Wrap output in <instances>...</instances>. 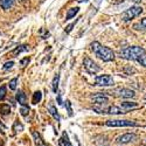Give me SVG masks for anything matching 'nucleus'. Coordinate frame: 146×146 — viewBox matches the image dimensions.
Segmentation results:
<instances>
[{"mask_svg": "<svg viewBox=\"0 0 146 146\" xmlns=\"http://www.w3.org/2000/svg\"><path fill=\"white\" fill-rule=\"evenodd\" d=\"M91 49H92L94 54L98 58L103 60L104 62H109V61L115 60V53L110 49V48L102 46L100 42H97V41L91 43Z\"/></svg>", "mask_w": 146, "mask_h": 146, "instance_id": "nucleus-1", "label": "nucleus"}, {"mask_svg": "<svg viewBox=\"0 0 146 146\" xmlns=\"http://www.w3.org/2000/svg\"><path fill=\"white\" fill-rule=\"evenodd\" d=\"M0 131H1V133H5V131H6V126L3 123H0Z\"/></svg>", "mask_w": 146, "mask_h": 146, "instance_id": "nucleus-34", "label": "nucleus"}, {"mask_svg": "<svg viewBox=\"0 0 146 146\" xmlns=\"http://www.w3.org/2000/svg\"><path fill=\"white\" fill-rule=\"evenodd\" d=\"M90 97H91V100L95 102L96 105H105L109 102V97L105 94H102V92H97L95 95H91Z\"/></svg>", "mask_w": 146, "mask_h": 146, "instance_id": "nucleus-8", "label": "nucleus"}, {"mask_svg": "<svg viewBox=\"0 0 146 146\" xmlns=\"http://www.w3.org/2000/svg\"><path fill=\"white\" fill-rule=\"evenodd\" d=\"M74 26H75V22H74V23H71V25H69V26L66 28V32H67V33H69V32L72 29V27H74Z\"/></svg>", "mask_w": 146, "mask_h": 146, "instance_id": "nucleus-33", "label": "nucleus"}, {"mask_svg": "<svg viewBox=\"0 0 146 146\" xmlns=\"http://www.w3.org/2000/svg\"><path fill=\"white\" fill-rule=\"evenodd\" d=\"M58 145L60 146H72L69 141V138H68V135L66 132H63V136L58 139Z\"/></svg>", "mask_w": 146, "mask_h": 146, "instance_id": "nucleus-13", "label": "nucleus"}, {"mask_svg": "<svg viewBox=\"0 0 146 146\" xmlns=\"http://www.w3.org/2000/svg\"><path fill=\"white\" fill-rule=\"evenodd\" d=\"M96 86L100 87H111L113 86V78L110 75H101L96 77Z\"/></svg>", "mask_w": 146, "mask_h": 146, "instance_id": "nucleus-6", "label": "nucleus"}, {"mask_svg": "<svg viewBox=\"0 0 146 146\" xmlns=\"http://www.w3.org/2000/svg\"><path fill=\"white\" fill-rule=\"evenodd\" d=\"M13 66H14V62H13V61H9V62H6V63H5V66H4V70H8V69H11Z\"/></svg>", "mask_w": 146, "mask_h": 146, "instance_id": "nucleus-29", "label": "nucleus"}, {"mask_svg": "<svg viewBox=\"0 0 146 146\" xmlns=\"http://www.w3.org/2000/svg\"><path fill=\"white\" fill-rule=\"evenodd\" d=\"M58 81H60V75H55L54 80H53V91L56 94L57 90H58Z\"/></svg>", "mask_w": 146, "mask_h": 146, "instance_id": "nucleus-21", "label": "nucleus"}, {"mask_svg": "<svg viewBox=\"0 0 146 146\" xmlns=\"http://www.w3.org/2000/svg\"><path fill=\"white\" fill-rule=\"evenodd\" d=\"M23 130V125L21 124V123H19V120H17L15 123H14V125H13V131H15V132H21Z\"/></svg>", "mask_w": 146, "mask_h": 146, "instance_id": "nucleus-22", "label": "nucleus"}, {"mask_svg": "<svg viewBox=\"0 0 146 146\" xmlns=\"http://www.w3.org/2000/svg\"><path fill=\"white\" fill-rule=\"evenodd\" d=\"M83 66H84L86 70L89 72L90 75H95V74H97V72L101 70V68L97 66L91 58H89V57H86V58H84V61H83Z\"/></svg>", "mask_w": 146, "mask_h": 146, "instance_id": "nucleus-5", "label": "nucleus"}, {"mask_svg": "<svg viewBox=\"0 0 146 146\" xmlns=\"http://www.w3.org/2000/svg\"><path fill=\"white\" fill-rule=\"evenodd\" d=\"M106 126L111 127H130V126H139L136 121L132 120H106Z\"/></svg>", "mask_w": 146, "mask_h": 146, "instance_id": "nucleus-4", "label": "nucleus"}, {"mask_svg": "<svg viewBox=\"0 0 146 146\" xmlns=\"http://www.w3.org/2000/svg\"><path fill=\"white\" fill-rule=\"evenodd\" d=\"M32 135H33V138H34V143H35V145L36 146H42L43 145V141H42V139H41V137H40V135L36 131H33L32 132Z\"/></svg>", "mask_w": 146, "mask_h": 146, "instance_id": "nucleus-14", "label": "nucleus"}, {"mask_svg": "<svg viewBox=\"0 0 146 146\" xmlns=\"http://www.w3.org/2000/svg\"><path fill=\"white\" fill-rule=\"evenodd\" d=\"M66 108H67V111H68V115L69 116H72V109H71V103L69 100L66 101Z\"/></svg>", "mask_w": 146, "mask_h": 146, "instance_id": "nucleus-27", "label": "nucleus"}, {"mask_svg": "<svg viewBox=\"0 0 146 146\" xmlns=\"http://www.w3.org/2000/svg\"><path fill=\"white\" fill-rule=\"evenodd\" d=\"M137 62H138L140 66H143V67H146V54H144L143 56H140V57L137 60Z\"/></svg>", "mask_w": 146, "mask_h": 146, "instance_id": "nucleus-23", "label": "nucleus"}, {"mask_svg": "<svg viewBox=\"0 0 146 146\" xmlns=\"http://www.w3.org/2000/svg\"><path fill=\"white\" fill-rule=\"evenodd\" d=\"M20 113H21L22 116H27V115L29 113V108H28V105L22 106V108L20 109Z\"/></svg>", "mask_w": 146, "mask_h": 146, "instance_id": "nucleus-25", "label": "nucleus"}, {"mask_svg": "<svg viewBox=\"0 0 146 146\" xmlns=\"http://www.w3.org/2000/svg\"><path fill=\"white\" fill-rule=\"evenodd\" d=\"M5 96H6V87L3 86L0 87V101H3L5 98Z\"/></svg>", "mask_w": 146, "mask_h": 146, "instance_id": "nucleus-28", "label": "nucleus"}, {"mask_svg": "<svg viewBox=\"0 0 146 146\" xmlns=\"http://www.w3.org/2000/svg\"><path fill=\"white\" fill-rule=\"evenodd\" d=\"M105 113H109V115H124V113H126V111L123 110L120 106L112 105V106H108L106 108Z\"/></svg>", "mask_w": 146, "mask_h": 146, "instance_id": "nucleus-10", "label": "nucleus"}, {"mask_svg": "<svg viewBox=\"0 0 146 146\" xmlns=\"http://www.w3.org/2000/svg\"><path fill=\"white\" fill-rule=\"evenodd\" d=\"M48 110H49V112H50V115L54 117V119H56L57 121H60V115H58V112H57V110H56V108L54 106V105H49V108H48Z\"/></svg>", "mask_w": 146, "mask_h": 146, "instance_id": "nucleus-16", "label": "nucleus"}, {"mask_svg": "<svg viewBox=\"0 0 146 146\" xmlns=\"http://www.w3.org/2000/svg\"><path fill=\"white\" fill-rule=\"evenodd\" d=\"M0 113H1L3 116L9 115V113H11V108H9V105L6 104V103H4V104L0 105Z\"/></svg>", "mask_w": 146, "mask_h": 146, "instance_id": "nucleus-15", "label": "nucleus"}, {"mask_svg": "<svg viewBox=\"0 0 146 146\" xmlns=\"http://www.w3.org/2000/svg\"><path fill=\"white\" fill-rule=\"evenodd\" d=\"M143 13V8L140 6H132L131 8L126 9L124 13H123V17H121V19H123L124 21H130L132 20L133 18H136L138 15H140Z\"/></svg>", "mask_w": 146, "mask_h": 146, "instance_id": "nucleus-3", "label": "nucleus"}, {"mask_svg": "<svg viewBox=\"0 0 146 146\" xmlns=\"http://www.w3.org/2000/svg\"><path fill=\"white\" fill-rule=\"evenodd\" d=\"M131 1H133V3H139V1H141V0H131Z\"/></svg>", "mask_w": 146, "mask_h": 146, "instance_id": "nucleus-35", "label": "nucleus"}, {"mask_svg": "<svg viewBox=\"0 0 146 146\" xmlns=\"http://www.w3.org/2000/svg\"><path fill=\"white\" fill-rule=\"evenodd\" d=\"M20 1H22V3H25V1H27V0H20Z\"/></svg>", "mask_w": 146, "mask_h": 146, "instance_id": "nucleus-37", "label": "nucleus"}, {"mask_svg": "<svg viewBox=\"0 0 146 146\" xmlns=\"http://www.w3.org/2000/svg\"><path fill=\"white\" fill-rule=\"evenodd\" d=\"M78 7H75V8H70L69 11H68V13H67V15H66V20H69V19H71V18H74L77 13H78Z\"/></svg>", "mask_w": 146, "mask_h": 146, "instance_id": "nucleus-19", "label": "nucleus"}, {"mask_svg": "<svg viewBox=\"0 0 146 146\" xmlns=\"http://www.w3.org/2000/svg\"><path fill=\"white\" fill-rule=\"evenodd\" d=\"M41 98H42V94H41V91H35V92L33 94L32 103H33V104H38V103H40Z\"/></svg>", "mask_w": 146, "mask_h": 146, "instance_id": "nucleus-17", "label": "nucleus"}, {"mask_svg": "<svg viewBox=\"0 0 146 146\" xmlns=\"http://www.w3.org/2000/svg\"><path fill=\"white\" fill-rule=\"evenodd\" d=\"M17 101H18L22 106L27 105V97H26L25 94H23V91H21V90L18 91V94H17Z\"/></svg>", "mask_w": 146, "mask_h": 146, "instance_id": "nucleus-12", "label": "nucleus"}, {"mask_svg": "<svg viewBox=\"0 0 146 146\" xmlns=\"http://www.w3.org/2000/svg\"><path fill=\"white\" fill-rule=\"evenodd\" d=\"M28 62H29V58L27 57V58L21 60V61H20V64H21V66H25V64H26V63H28Z\"/></svg>", "mask_w": 146, "mask_h": 146, "instance_id": "nucleus-31", "label": "nucleus"}, {"mask_svg": "<svg viewBox=\"0 0 146 146\" xmlns=\"http://www.w3.org/2000/svg\"><path fill=\"white\" fill-rule=\"evenodd\" d=\"M27 50H28V47L27 46H20L18 48H15V49L12 52V54H13V55H18V54H20L22 52H27Z\"/></svg>", "mask_w": 146, "mask_h": 146, "instance_id": "nucleus-20", "label": "nucleus"}, {"mask_svg": "<svg viewBox=\"0 0 146 146\" xmlns=\"http://www.w3.org/2000/svg\"><path fill=\"white\" fill-rule=\"evenodd\" d=\"M144 54H146L145 49L143 47H138V46L127 47V48H124L123 50L119 52V56L121 58H125V60H129V61H137Z\"/></svg>", "mask_w": 146, "mask_h": 146, "instance_id": "nucleus-2", "label": "nucleus"}, {"mask_svg": "<svg viewBox=\"0 0 146 146\" xmlns=\"http://www.w3.org/2000/svg\"><path fill=\"white\" fill-rule=\"evenodd\" d=\"M125 71L126 72H130V74H133V72H136V69L135 68H125Z\"/></svg>", "mask_w": 146, "mask_h": 146, "instance_id": "nucleus-30", "label": "nucleus"}, {"mask_svg": "<svg viewBox=\"0 0 146 146\" xmlns=\"http://www.w3.org/2000/svg\"><path fill=\"white\" fill-rule=\"evenodd\" d=\"M138 27H141V28H146V18H143L140 20V23H137V25H135V28L138 29Z\"/></svg>", "mask_w": 146, "mask_h": 146, "instance_id": "nucleus-26", "label": "nucleus"}, {"mask_svg": "<svg viewBox=\"0 0 146 146\" xmlns=\"http://www.w3.org/2000/svg\"><path fill=\"white\" fill-rule=\"evenodd\" d=\"M17 83H18V78H13L9 81V89L11 90H15L17 89Z\"/></svg>", "mask_w": 146, "mask_h": 146, "instance_id": "nucleus-24", "label": "nucleus"}, {"mask_svg": "<svg viewBox=\"0 0 146 146\" xmlns=\"http://www.w3.org/2000/svg\"><path fill=\"white\" fill-rule=\"evenodd\" d=\"M57 103L58 104H62V94H61V92L57 95Z\"/></svg>", "mask_w": 146, "mask_h": 146, "instance_id": "nucleus-32", "label": "nucleus"}, {"mask_svg": "<svg viewBox=\"0 0 146 146\" xmlns=\"http://www.w3.org/2000/svg\"><path fill=\"white\" fill-rule=\"evenodd\" d=\"M143 144H144V146H146V139L144 140V143H143Z\"/></svg>", "mask_w": 146, "mask_h": 146, "instance_id": "nucleus-36", "label": "nucleus"}, {"mask_svg": "<svg viewBox=\"0 0 146 146\" xmlns=\"http://www.w3.org/2000/svg\"><path fill=\"white\" fill-rule=\"evenodd\" d=\"M111 94H115L116 96H119L121 98H132V97L136 96L135 91L129 88H118V89L111 91Z\"/></svg>", "mask_w": 146, "mask_h": 146, "instance_id": "nucleus-7", "label": "nucleus"}, {"mask_svg": "<svg viewBox=\"0 0 146 146\" xmlns=\"http://www.w3.org/2000/svg\"><path fill=\"white\" fill-rule=\"evenodd\" d=\"M136 138H137V136L135 135V133H125V135L119 136L116 139V141L118 144H127V143H131L133 140H136Z\"/></svg>", "mask_w": 146, "mask_h": 146, "instance_id": "nucleus-9", "label": "nucleus"}, {"mask_svg": "<svg viewBox=\"0 0 146 146\" xmlns=\"http://www.w3.org/2000/svg\"><path fill=\"white\" fill-rule=\"evenodd\" d=\"M120 108L127 112V111H130V110H133V109H137V108H138V104H137L136 102H129V101H125V102H121Z\"/></svg>", "mask_w": 146, "mask_h": 146, "instance_id": "nucleus-11", "label": "nucleus"}, {"mask_svg": "<svg viewBox=\"0 0 146 146\" xmlns=\"http://www.w3.org/2000/svg\"><path fill=\"white\" fill-rule=\"evenodd\" d=\"M144 98H145V100H146V94H145V96H144Z\"/></svg>", "mask_w": 146, "mask_h": 146, "instance_id": "nucleus-38", "label": "nucleus"}, {"mask_svg": "<svg viewBox=\"0 0 146 146\" xmlns=\"http://www.w3.org/2000/svg\"><path fill=\"white\" fill-rule=\"evenodd\" d=\"M13 3H14V0H0V6L4 9H8L12 7Z\"/></svg>", "mask_w": 146, "mask_h": 146, "instance_id": "nucleus-18", "label": "nucleus"}]
</instances>
